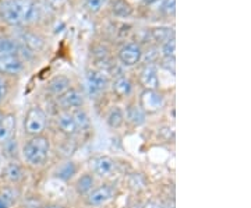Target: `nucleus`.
<instances>
[{"label":"nucleus","mask_w":251,"mask_h":208,"mask_svg":"<svg viewBox=\"0 0 251 208\" xmlns=\"http://www.w3.org/2000/svg\"><path fill=\"white\" fill-rule=\"evenodd\" d=\"M6 94H7V85H6V82L0 78V101L6 97Z\"/></svg>","instance_id":"nucleus-32"},{"label":"nucleus","mask_w":251,"mask_h":208,"mask_svg":"<svg viewBox=\"0 0 251 208\" xmlns=\"http://www.w3.org/2000/svg\"><path fill=\"white\" fill-rule=\"evenodd\" d=\"M77 173V165L74 162H66L62 165L57 171V178H60L63 181H69L73 178V175Z\"/></svg>","instance_id":"nucleus-25"},{"label":"nucleus","mask_w":251,"mask_h":208,"mask_svg":"<svg viewBox=\"0 0 251 208\" xmlns=\"http://www.w3.org/2000/svg\"><path fill=\"white\" fill-rule=\"evenodd\" d=\"M20 52V45L16 41L10 38H3L0 36V57L4 56H18Z\"/></svg>","instance_id":"nucleus-19"},{"label":"nucleus","mask_w":251,"mask_h":208,"mask_svg":"<svg viewBox=\"0 0 251 208\" xmlns=\"http://www.w3.org/2000/svg\"><path fill=\"white\" fill-rule=\"evenodd\" d=\"M175 3H176V0H165V3L162 4V10H163L168 16L175 14Z\"/></svg>","instance_id":"nucleus-30"},{"label":"nucleus","mask_w":251,"mask_h":208,"mask_svg":"<svg viewBox=\"0 0 251 208\" xmlns=\"http://www.w3.org/2000/svg\"><path fill=\"white\" fill-rule=\"evenodd\" d=\"M85 81H87V88H88L90 95H98L106 90L109 85L108 76L99 70H90L87 73Z\"/></svg>","instance_id":"nucleus-7"},{"label":"nucleus","mask_w":251,"mask_h":208,"mask_svg":"<svg viewBox=\"0 0 251 208\" xmlns=\"http://www.w3.org/2000/svg\"><path fill=\"white\" fill-rule=\"evenodd\" d=\"M70 80L66 76H56L48 84V90L54 97H60L66 91L70 90Z\"/></svg>","instance_id":"nucleus-15"},{"label":"nucleus","mask_w":251,"mask_h":208,"mask_svg":"<svg viewBox=\"0 0 251 208\" xmlns=\"http://www.w3.org/2000/svg\"><path fill=\"white\" fill-rule=\"evenodd\" d=\"M24 63L18 56H4L0 57V73L3 74H10L14 76L23 72Z\"/></svg>","instance_id":"nucleus-12"},{"label":"nucleus","mask_w":251,"mask_h":208,"mask_svg":"<svg viewBox=\"0 0 251 208\" xmlns=\"http://www.w3.org/2000/svg\"><path fill=\"white\" fill-rule=\"evenodd\" d=\"M106 122H108L109 127L119 129L120 126H123V123H125V112L119 108V106H113V108L109 110Z\"/></svg>","instance_id":"nucleus-20"},{"label":"nucleus","mask_w":251,"mask_h":208,"mask_svg":"<svg viewBox=\"0 0 251 208\" xmlns=\"http://www.w3.org/2000/svg\"><path fill=\"white\" fill-rule=\"evenodd\" d=\"M57 104L62 108V110H67L72 112L75 109L82 108L84 105V95L82 92L75 88H70L69 91H66L63 95L57 97Z\"/></svg>","instance_id":"nucleus-6"},{"label":"nucleus","mask_w":251,"mask_h":208,"mask_svg":"<svg viewBox=\"0 0 251 208\" xmlns=\"http://www.w3.org/2000/svg\"><path fill=\"white\" fill-rule=\"evenodd\" d=\"M18 196H20V193H18V190L14 186H7V187H3L0 190V197L6 200L11 207L17 203Z\"/></svg>","instance_id":"nucleus-24"},{"label":"nucleus","mask_w":251,"mask_h":208,"mask_svg":"<svg viewBox=\"0 0 251 208\" xmlns=\"http://www.w3.org/2000/svg\"><path fill=\"white\" fill-rule=\"evenodd\" d=\"M141 109L148 115L158 113L165 106V98L158 90H144L140 95Z\"/></svg>","instance_id":"nucleus-4"},{"label":"nucleus","mask_w":251,"mask_h":208,"mask_svg":"<svg viewBox=\"0 0 251 208\" xmlns=\"http://www.w3.org/2000/svg\"><path fill=\"white\" fill-rule=\"evenodd\" d=\"M14 130H16V116L13 113L3 115V119L0 120V145H4L13 138Z\"/></svg>","instance_id":"nucleus-11"},{"label":"nucleus","mask_w":251,"mask_h":208,"mask_svg":"<svg viewBox=\"0 0 251 208\" xmlns=\"http://www.w3.org/2000/svg\"><path fill=\"white\" fill-rule=\"evenodd\" d=\"M3 115H4V113H3V112H1V110H0V120H1V119H3Z\"/></svg>","instance_id":"nucleus-36"},{"label":"nucleus","mask_w":251,"mask_h":208,"mask_svg":"<svg viewBox=\"0 0 251 208\" xmlns=\"http://www.w3.org/2000/svg\"><path fill=\"white\" fill-rule=\"evenodd\" d=\"M18 39L21 41V44H23L24 48H27L28 51H32V52L41 51L44 48V45H45L42 36H39L35 32H29V31H23L18 35Z\"/></svg>","instance_id":"nucleus-14"},{"label":"nucleus","mask_w":251,"mask_h":208,"mask_svg":"<svg viewBox=\"0 0 251 208\" xmlns=\"http://www.w3.org/2000/svg\"><path fill=\"white\" fill-rule=\"evenodd\" d=\"M173 29L169 27H158V28H152L150 35L152 38L153 41L156 44H165L166 41H169L173 38Z\"/></svg>","instance_id":"nucleus-21"},{"label":"nucleus","mask_w":251,"mask_h":208,"mask_svg":"<svg viewBox=\"0 0 251 208\" xmlns=\"http://www.w3.org/2000/svg\"><path fill=\"white\" fill-rule=\"evenodd\" d=\"M57 126L60 129V131L64 133L66 136H74L78 131V127L75 125V120L73 118L72 112L67 110H62L57 115Z\"/></svg>","instance_id":"nucleus-13"},{"label":"nucleus","mask_w":251,"mask_h":208,"mask_svg":"<svg viewBox=\"0 0 251 208\" xmlns=\"http://www.w3.org/2000/svg\"><path fill=\"white\" fill-rule=\"evenodd\" d=\"M175 49H176L175 38H172L169 41H166L165 44H162V54H163V57H175Z\"/></svg>","instance_id":"nucleus-27"},{"label":"nucleus","mask_w":251,"mask_h":208,"mask_svg":"<svg viewBox=\"0 0 251 208\" xmlns=\"http://www.w3.org/2000/svg\"><path fill=\"white\" fill-rule=\"evenodd\" d=\"M145 118H147V113L144 112L140 105H130L127 108L126 112V120L134 127L143 126L145 123Z\"/></svg>","instance_id":"nucleus-16"},{"label":"nucleus","mask_w":251,"mask_h":208,"mask_svg":"<svg viewBox=\"0 0 251 208\" xmlns=\"http://www.w3.org/2000/svg\"><path fill=\"white\" fill-rule=\"evenodd\" d=\"M140 84L144 87V90H158L159 87V76L158 69L152 63L144 66V69L140 73Z\"/></svg>","instance_id":"nucleus-9"},{"label":"nucleus","mask_w":251,"mask_h":208,"mask_svg":"<svg viewBox=\"0 0 251 208\" xmlns=\"http://www.w3.org/2000/svg\"><path fill=\"white\" fill-rule=\"evenodd\" d=\"M116 190L109 186V184H103L100 187L97 189H92V190L87 194V204L91 207H99V206H103L109 203L110 200L115 197Z\"/></svg>","instance_id":"nucleus-5"},{"label":"nucleus","mask_w":251,"mask_h":208,"mask_svg":"<svg viewBox=\"0 0 251 208\" xmlns=\"http://www.w3.org/2000/svg\"><path fill=\"white\" fill-rule=\"evenodd\" d=\"M72 115L74 120H75V125L78 127V130H84V129L90 127V116H88V113L84 109H75V110H73Z\"/></svg>","instance_id":"nucleus-23"},{"label":"nucleus","mask_w":251,"mask_h":208,"mask_svg":"<svg viewBox=\"0 0 251 208\" xmlns=\"http://www.w3.org/2000/svg\"><path fill=\"white\" fill-rule=\"evenodd\" d=\"M38 17V6L31 0H4L0 3V18L10 26H23Z\"/></svg>","instance_id":"nucleus-1"},{"label":"nucleus","mask_w":251,"mask_h":208,"mask_svg":"<svg viewBox=\"0 0 251 208\" xmlns=\"http://www.w3.org/2000/svg\"><path fill=\"white\" fill-rule=\"evenodd\" d=\"M64 3H66V0H46V4H49L52 9H62L63 6H64Z\"/></svg>","instance_id":"nucleus-31"},{"label":"nucleus","mask_w":251,"mask_h":208,"mask_svg":"<svg viewBox=\"0 0 251 208\" xmlns=\"http://www.w3.org/2000/svg\"><path fill=\"white\" fill-rule=\"evenodd\" d=\"M113 13L119 17H128L131 14V7L126 0H116L113 3Z\"/></svg>","instance_id":"nucleus-26"},{"label":"nucleus","mask_w":251,"mask_h":208,"mask_svg":"<svg viewBox=\"0 0 251 208\" xmlns=\"http://www.w3.org/2000/svg\"><path fill=\"white\" fill-rule=\"evenodd\" d=\"M42 208H63V206H60V204H46V206H44Z\"/></svg>","instance_id":"nucleus-35"},{"label":"nucleus","mask_w":251,"mask_h":208,"mask_svg":"<svg viewBox=\"0 0 251 208\" xmlns=\"http://www.w3.org/2000/svg\"><path fill=\"white\" fill-rule=\"evenodd\" d=\"M91 169L95 175H98L100 178H108L112 173L116 171V162L113 158H110L108 155H99L92 158L90 162Z\"/></svg>","instance_id":"nucleus-8"},{"label":"nucleus","mask_w":251,"mask_h":208,"mask_svg":"<svg viewBox=\"0 0 251 208\" xmlns=\"http://www.w3.org/2000/svg\"><path fill=\"white\" fill-rule=\"evenodd\" d=\"M161 66L172 74H175V57H163Z\"/></svg>","instance_id":"nucleus-29"},{"label":"nucleus","mask_w":251,"mask_h":208,"mask_svg":"<svg viewBox=\"0 0 251 208\" xmlns=\"http://www.w3.org/2000/svg\"><path fill=\"white\" fill-rule=\"evenodd\" d=\"M106 3V0H85V4L90 11L92 13H98L99 10L103 7V4Z\"/></svg>","instance_id":"nucleus-28"},{"label":"nucleus","mask_w":251,"mask_h":208,"mask_svg":"<svg viewBox=\"0 0 251 208\" xmlns=\"http://www.w3.org/2000/svg\"><path fill=\"white\" fill-rule=\"evenodd\" d=\"M143 57V51L138 44H127L119 52V60L125 66H134Z\"/></svg>","instance_id":"nucleus-10"},{"label":"nucleus","mask_w":251,"mask_h":208,"mask_svg":"<svg viewBox=\"0 0 251 208\" xmlns=\"http://www.w3.org/2000/svg\"><path fill=\"white\" fill-rule=\"evenodd\" d=\"M0 208H11V206H10L9 203L6 201V200L0 197Z\"/></svg>","instance_id":"nucleus-33"},{"label":"nucleus","mask_w":251,"mask_h":208,"mask_svg":"<svg viewBox=\"0 0 251 208\" xmlns=\"http://www.w3.org/2000/svg\"><path fill=\"white\" fill-rule=\"evenodd\" d=\"M48 118L44 109L39 106H32L25 115L24 119V131L28 136H41L46 129Z\"/></svg>","instance_id":"nucleus-3"},{"label":"nucleus","mask_w":251,"mask_h":208,"mask_svg":"<svg viewBox=\"0 0 251 208\" xmlns=\"http://www.w3.org/2000/svg\"><path fill=\"white\" fill-rule=\"evenodd\" d=\"M4 178L10 182V183H17L21 181L23 178V169L17 162H11L6 166L4 169Z\"/></svg>","instance_id":"nucleus-22"},{"label":"nucleus","mask_w":251,"mask_h":208,"mask_svg":"<svg viewBox=\"0 0 251 208\" xmlns=\"http://www.w3.org/2000/svg\"><path fill=\"white\" fill-rule=\"evenodd\" d=\"M112 90H113V94L116 95L117 98H125L133 90V82L128 77L120 76L112 84Z\"/></svg>","instance_id":"nucleus-17"},{"label":"nucleus","mask_w":251,"mask_h":208,"mask_svg":"<svg viewBox=\"0 0 251 208\" xmlns=\"http://www.w3.org/2000/svg\"><path fill=\"white\" fill-rule=\"evenodd\" d=\"M94 184H95V179H94V175L91 173H84L82 176L78 178V181L75 182V190L81 196H85L88 194L92 189H94Z\"/></svg>","instance_id":"nucleus-18"},{"label":"nucleus","mask_w":251,"mask_h":208,"mask_svg":"<svg viewBox=\"0 0 251 208\" xmlns=\"http://www.w3.org/2000/svg\"><path fill=\"white\" fill-rule=\"evenodd\" d=\"M49 151H50V141L45 136H34L28 140L25 144L21 148V155L23 159L29 165V166H42L49 158Z\"/></svg>","instance_id":"nucleus-2"},{"label":"nucleus","mask_w":251,"mask_h":208,"mask_svg":"<svg viewBox=\"0 0 251 208\" xmlns=\"http://www.w3.org/2000/svg\"><path fill=\"white\" fill-rule=\"evenodd\" d=\"M144 208H162L159 204H156V203H148L147 206Z\"/></svg>","instance_id":"nucleus-34"}]
</instances>
